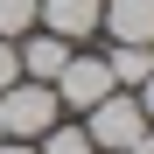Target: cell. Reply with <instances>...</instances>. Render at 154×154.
<instances>
[{"label": "cell", "instance_id": "6da1fadb", "mask_svg": "<svg viewBox=\"0 0 154 154\" xmlns=\"http://www.w3.org/2000/svg\"><path fill=\"white\" fill-rule=\"evenodd\" d=\"M49 126H56V91L14 77V84L0 91V140H42Z\"/></svg>", "mask_w": 154, "mask_h": 154}, {"label": "cell", "instance_id": "7a4b0ae2", "mask_svg": "<svg viewBox=\"0 0 154 154\" xmlns=\"http://www.w3.org/2000/svg\"><path fill=\"white\" fill-rule=\"evenodd\" d=\"M91 126V147H105V154H133V140L147 133V112H140V98H126V91H112V98H98V105L84 112Z\"/></svg>", "mask_w": 154, "mask_h": 154}, {"label": "cell", "instance_id": "3957f363", "mask_svg": "<svg viewBox=\"0 0 154 154\" xmlns=\"http://www.w3.org/2000/svg\"><path fill=\"white\" fill-rule=\"evenodd\" d=\"M49 84H56V105H70V112H91L98 98H112L119 84H112V70H105V56H77L70 49V63L49 77Z\"/></svg>", "mask_w": 154, "mask_h": 154}, {"label": "cell", "instance_id": "277c9868", "mask_svg": "<svg viewBox=\"0 0 154 154\" xmlns=\"http://www.w3.org/2000/svg\"><path fill=\"white\" fill-rule=\"evenodd\" d=\"M98 14H105V0H35V21L49 35H63V42L98 35Z\"/></svg>", "mask_w": 154, "mask_h": 154}, {"label": "cell", "instance_id": "5b68a950", "mask_svg": "<svg viewBox=\"0 0 154 154\" xmlns=\"http://www.w3.org/2000/svg\"><path fill=\"white\" fill-rule=\"evenodd\" d=\"M14 56H21V77H28V84H49V77L70 63V42L42 28V35H21V42H14Z\"/></svg>", "mask_w": 154, "mask_h": 154}, {"label": "cell", "instance_id": "8992f818", "mask_svg": "<svg viewBox=\"0 0 154 154\" xmlns=\"http://www.w3.org/2000/svg\"><path fill=\"white\" fill-rule=\"evenodd\" d=\"M98 28H112L119 42H147L154 49V0H105Z\"/></svg>", "mask_w": 154, "mask_h": 154}, {"label": "cell", "instance_id": "52a82bcc", "mask_svg": "<svg viewBox=\"0 0 154 154\" xmlns=\"http://www.w3.org/2000/svg\"><path fill=\"white\" fill-rule=\"evenodd\" d=\"M105 70H112V84H133V91H140L147 77H154V49H147V42H119L112 56H105Z\"/></svg>", "mask_w": 154, "mask_h": 154}, {"label": "cell", "instance_id": "ba28073f", "mask_svg": "<svg viewBox=\"0 0 154 154\" xmlns=\"http://www.w3.org/2000/svg\"><path fill=\"white\" fill-rule=\"evenodd\" d=\"M35 154H98V147H91V133H84V126H49Z\"/></svg>", "mask_w": 154, "mask_h": 154}, {"label": "cell", "instance_id": "9c48e42d", "mask_svg": "<svg viewBox=\"0 0 154 154\" xmlns=\"http://www.w3.org/2000/svg\"><path fill=\"white\" fill-rule=\"evenodd\" d=\"M35 28V0H0V42H21Z\"/></svg>", "mask_w": 154, "mask_h": 154}, {"label": "cell", "instance_id": "30bf717a", "mask_svg": "<svg viewBox=\"0 0 154 154\" xmlns=\"http://www.w3.org/2000/svg\"><path fill=\"white\" fill-rule=\"evenodd\" d=\"M14 77H21V56H14V42H0V91H7Z\"/></svg>", "mask_w": 154, "mask_h": 154}, {"label": "cell", "instance_id": "8fae6325", "mask_svg": "<svg viewBox=\"0 0 154 154\" xmlns=\"http://www.w3.org/2000/svg\"><path fill=\"white\" fill-rule=\"evenodd\" d=\"M140 112H147V126H154V77L140 84Z\"/></svg>", "mask_w": 154, "mask_h": 154}, {"label": "cell", "instance_id": "7c38bea8", "mask_svg": "<svg viewBox=\"0 0 154 154\" xmlns=\"http://www.w3.org/2000/svg\"><path fill=\"white\" fill-rule=\"evenodd\" d=\"M0 154H35V140H0Z\"/></svg>", "mask_w": 154, "mask_h": 154}, {"label": "cell", "instance_id": "4fadbf2b", "mask_svg": "<svg viewBox=\"0 0 154 154\" xmlns=\"http://www.w3.org/2000/svg\"><path fill=\"white\" fill-rule=\"evenodd\" d=\"M133 154H154V126H147V133H140V140H133Z\"/></svg>", "mask_w": 154, "mask_h": 154}]
</instances>
